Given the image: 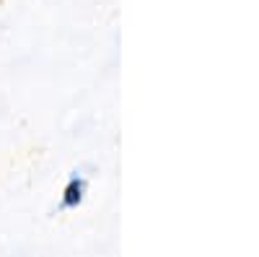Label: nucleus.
<instances>
[{
    "label": "nucleus",
    "mask_w": 259,
    "mask_h": 257,
    "mask_svg": "<svg viewBox=\"0 0 259 257\" xmlns=\"http://www.w3.org/2000/svg\"><path fill=\"white\" fill-rule=\"evenodd\" d=\"M85 190H89V182H85L83 174H70V179L62 187V198H60V208L62 210H75L83 200H85Z\"/></svg>",
    "instance_id": "f257e3e1"
}]
</instances>
